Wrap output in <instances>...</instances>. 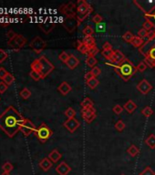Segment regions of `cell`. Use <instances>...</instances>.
I'll list each match as a JSON object with an SVG mask.
<instances>
[{
	"label": "cell",
	"instance_id": "obj_1",
	"mask_svg": "<svg viewBox=\"0 0 155 175\" xmlns=\"http://www.w3.org/2000/svg\"><path fill=\"white\" fill-rule=\"evenodd\" d=\"M25 118L12 106L0 115V129L8 137H14L20 130Z\"/></svg>",
	"mask_w": 155,
	"mask_h": 175
},
{
	"label": "cell",
	"instance_id": "obj_2",
	"mask_svg": "<svg viewBox=\"0 0 155 175\" xmlns=\"http://www.w3.org/2000/svg\"><path fill=\"white\" fill-rule=\"evenodd\" d=\"M107 66H112L116 73L120 76V78H122L124 81H128L130 80V78H131L136 72V66H133V64L127 58L126 60L119 65H114L112 63H106Z\"/></svg>",
	"mask_w": 155,
	"mask_h": 175
},
{
	"label": "cell",
	"instance_id": "obj_3",
	"mask_svg": "<svg viewBox=\"0 0 155 175\" xmlns=\"http://www.w3.org/2000/svg\"><path fill=\"white\" fill-rule=\"evenodd\" d=\"M30 67H31V70L39 73L42 78H45L47 76H49L55 68L54 65L45 56H41L38 59L34 60L31 63Z\"/></svg>",
	"mask_w": 155,
	"mask_h": 175
},
{
	"label": "cell",
	"instance_id": "obj_4",
	"mask_svg": "<svg viewBox=\"0 0 155 175\" xmlns=\"http://www.w3.org/2000/svg\"><path fill=\"white\" fill-rule=\"evenodd\" d=\"M93 11L91 6L85 0H78L77 3V19L80 23Z\"/></svg>",
	"mask_w": 155,
	"mask_h": 175
},
{
	"label": "cell",
	"instance_id": "obj_5",
	"mask_svg": "<svg viewBox=\"0 0 155 175\" xmlns=\"http://www.w3.org/2000/svg\"><path fill=\"white\" fill-rule=\"evenodd\" d=\"M36 134L37 138L39 139V141L42 143H45L50 137L52 136V130H50L46 123H41L39 128H37L36 131L34 132Z\"/></svg>",
	"mask_w": 155,
	"mask_h": 175
},
{
	"label": "cell",
	"instance_id": "obj_6",
	"mask_svg": "<svg viewBox=\"0 0 155 175\" xmlns=\"http://www.w3.org/2000/svg\"><path fill=\"white\" fill-rule=\"evenodd\" d=\"M26 44H27V39L20 34H17L13 39L8 41V45L14 49H22Z\"/></svg>",
	"mask_w": 155,
	"mask_h": 175
},
{
	"label": "cell",
	"instance_id": "obj_7",
	"mask_svg": "<svg viewBox=\"0 0 155 175\" xmlns=\"http://www.w3.org/2000/svg\"><path fill=\"white\" fill-rule=\"evenodd\" d=\"M47 46V42L45 40L41 39L40 37H36L30 43V48L33 49L36 53H40L42 52Z\"/></svg>",
	"mask_w": 155,
	"mask_h": 175
},
{
	"label": "cell",
	"instance_id": "obj_8",
	"mask_svg": "<svg viewBox=\"0 0 155 175\" xmlns=\"http://www.w3.org/2000/svg\"><path fill=\"white\" fill-rule=\"evenodd\" d=\"M37 130V128L35 127L34 123L29 120L28 119H25L22 125H21V128H20V131L25 135V136H29L31 133L35 132Z\"/></svg>",
	"mask_w": 155,
	"mask_h": 175
},
{
	"label": "cell",
	"instance_id": "obj_9",
	"mask_svg": "<svg viewBox=\"0 0 155 175\" xmlns=\"http://www.w3.org/2000/svg\"><path fill=\"white\" fill-rule=\"evenodd\" d=\"M81 115H82L83 119L87 123H90L96 118V109H94V107L88 108V109H81Z\"/></svg>",
	"mask_w": 155,
	"mask_h": 175
},
{
	"label": "cell",
	"instance_id": "obj_10",
	"mask_svg": "<svg viewBox=\"0 0 155 175\" xmlns=\"http://www.w3.org/2000/svg\"><path fill=\"white\" fill-rule=\"evenodd\" d=\"M79 125H80V123H79V121L76 118L68 119H67V120L64 122V124H63V126L65 127L68 131L71 132V133H73V132L77 130L78 128L79 127Z\"/></svg>",
	"mask_w": 155,
	"mask_h": 175
},
{
	"label": "cell",
	"instance_id": "obj_11",
	"mask_svg": "<svg viewBox=\"0 0 155 175\" xmlns=\"http://www.w3.org/2000/svg\"><path fill=\"white\" fill-rule=\"evenodd\" d=\"M137 89L142 94V95H147L152 89V86L147 79H142L138 85H137Z\"/></svg>",
	"mask_w": 155,
	"mask_h": 175
},
{
	"label": "cell",
	"instance_id": "obj_12",
	"mask_svg": "<svg viewBox=\"0 0 155 175\" xmlns=\"http://www.w3.org/2000/svg\"><path fill=\"white\" fill-rule=\"evenodd\" d=\"M62 24H63L64 28L67 29V31H68L69 33H71V32H73L75 29H77L79 22L78 21L77 18H75V19H67Z\"/></svg>",
	"mask_w": 155,
	"mask_h": 175
},
{
	"label": "cell",
	"instance_id": "obj_13",
	"mask_svg": "<svg viewBox=\"0 0 155 175\" xmlns=\"http://www.w3.org/2000/svg\"><path fill=\"white\" fill-rule=\"evenodd\" d=\"M127 59V58L123 55V53L120 51V50H114L113 51V55H112V58H111V62L112 64L114 65H119L122 62H124Z\"/></svg>",
	"mask_w": 155,
	"mask_h": 175
},
{
	"label": "cell",
	"instance_id": "obj_14",
	"mask_svg": "<svg viewBox=\"0 0 155 175\" xmlns=\"http://www.w3.org/2000/svg\"><path fill=\"white\" fill-rule=\"evenodd\" d=\"M56 172L58 175H68L71 172V168L67 162H61L57 167H56Z\"/></svg>",
	"mask_w": 155,
	"mask_h": 175
},
{
	"label": "cell",
	"instance_id": "obj_15",
	"mask_svg": "<svg viewBox=\"0 0 155 175\" xmlns=\"http://www.w3.org/2000/svg\"><path fill=\"white\" fill-rule=\"evenodd\" d=\"M39 26L45 34H49V32H51L54 29L55 23L54 22H44V23H39Z\"/></svg>",
	"mask_w": 155,
	"mask_h": 175
},
{
	"label": "cell",
	"instance_id": "obj_16",
	"mask_svg": "<svg viewBox=\"0 0 155 175\" xmlns=\"http://www.w3.org/2000/svg\"><path fill=\"white\" fill-rule=\"evenodd\" d=\"M71 89H72L71 86L68 84V82H66V81H63L58 88V90L61 93V95H63V96L68 95V93L71 91Z\"/></svg>",
	"mask_w": 155,
	"mask_h": 175
},
{
	"label": "cell",
	"instance_id": "obj_17",
	"mask_svg": "<svg viewBox=\"0 0 155 175\" xmlns=\"http://www.w3.org/2000/svg\"><path fill=\"white\" fill-rule=\"evenodd\" d=\"M53 165V162L49 160V158H44L39 162V167L44 171V172H48L49 171Z\"/></svg>",
	"mask_w": 155,
	"mask_h": 175
},
{
	"label": "cell",
	"instance_id": "obj_18",
	"mask_svg": "<svg viewBox=\"0 0 155 175\" xmlns=\"http://www.w3.org/2000/svg\"><path fill=\"white\" fill-rule=\"evenodd\" d=\"M78 64H79V60L78 59L77 57L74 56V55H69V58L66 63L68 68H70V69H74L78 66Z\"/></svg>",
	"mask_w": 155,
	"mask_h": 175
},
{
	"label": "cell",
	"instance_id": "obj_19",
	"mask_svg": "<svg viewBox=\"0 0 155 175\" xmlns=\"http://www.w3.org/2000/svg\"><path fill=\"white\" fill-rule=\"evenodd\" d=\"M59 11L67 18V19H75L77 18V13H75L74 11H70V10H68L64 5H62L60 8H59Z\"/></svg>",
	"mask_w": 155,
	"mask_h": 175
},
{
	"label": "cell",
	"instance_id": "obj_20",
	"mask_svg": "<svg viewBox=\"0 0 155 175\" xmlns=\"http://www.w3.org/2000/svg\"><path fill=\"white\" fill-rule=\"evenodd\" d=\"M123 109L126 110L128 113L131 114L132 112H134V110L137 109V105H136V103L132 99H129L126 103L124 104Z\"/></svg>",
	"mask_w": 155,
	"mask_h": 175
},
{
	"label": "cell",
	"instance_id": "obj_21",
	"mask_svg": "<svg viewBox=\"0 0 155 175\" xmlns=\"http://www.w3.org/2000/svg\"><path fill=\"white\" fill-rule=\"evenodd\" d=\"M61 157H62V154L58 151V150H53L49 154V159L53 162V163H56V162H58V161L61 159Z\"/></svg>",
	"mask_w": 155,
	"mask_h": 175
},
{
	"label": "cell",
	"instance_id": "obj_22",
	"mask_svg": "<svg viewBox=\"0 0 155 175\" xmlns=\"http://www.w3.org/2000/svg\"><path fill=\"white\" fill-rule=\"evenodd\" d=\"M82 42L87 46L88 49L93 48V47H96V41H95V39H94L92 36H87V37H84V39H83V40H82Z\"/></svg>",
	"mask_w": 155,
	"mask_h": 175
},
{
	"label": "cell",
	"instance_id": "obj_23",
	"mask_svg": "<svg viewBox=\"0 0 155 175\" xmlns=\"http://www.w3.org/2000/svg\"><path fill=\"white\" fill-rule=\"evenodd\" d=\"M77 49L78 52H80L81 54H83V55H86L88 54V48L87 46L82 42V41H80V40H78L77 41Z\"/></svg>",
	"mask_w": 155,
	"mask_h": 175
},
{
	"label": "cell",
	"instance_id": "obj_24",
	"mask_svg": "<svg viewBox=\"0 0 155 175\" xmlns=\"http://www.w3.org/2000/svg\"><path fill=\"white\" fill-rule=\"evenodd\" d=\"M133 47H135V48H138V49H140L142 46H143V44H144V41H143V39H141V38H139L138 36H134V38L132 39V41H131V43Z\"/></svg>",
	"mask_w": 155,
	"mask_h": 175
},
{
	"label": "cell",
	"instance_id": "obj_25",
	"mask_svg": "<svg viewBox=\"0 0 155 175\" xmlns=\"http://www.w3.org/2000/svg\"><path fill=\"white\" fill-rule=\"evenodd\" d=\"M145 143L147 144V146L152 149V150H154L155 149V135L154 134H151L150 136L148 137L145 140Z\"/></svg>",
	"mask_w": 155,
	"mask_h": 175
},
{
	"label": "cell",
	"instance_id": "obj_26",
	"mask_svg": "<svg viewBox=\"0 0 155 175\" xmlns=\"http://www.w3.org/2000/svg\"><path fill=\"white\" fill-rule=\"evenodd\" d=\"M127 152L129 153V155L131 156V157H136V156L140 153V150L137 148V146L132 144V145H131L128 148Z\"/></svg>",
	"mask_w": 155,
	"mask_h": 175
},
{
	"label": "cell",
	"instance_id": "obj_27",
	"mask_svg": "<svg viewBox=\"0 0 155 175\" xmlns=\"http://www.w3.org/2000/svg\"><path fill=\"white\" fill-rule=\"evenodd\" d=\"M86 65H87L88 67H89V68H94V67H96V65H97L98 63V60L96 57H90V56H88L87 58H86Z\"/></svg>",
	"mask_w": 155,
	"mask_h": 175
},
{
	"label": "cell",
	"instance_id": "obj_28",
	"mask_svg": "<svg viewBox=\"0 0 155 175\" xmlns=\"http://www.w3.org/2000/svg\"><path fill=\"white\" fill-rule=\"evenodd\" d=\"M80 106L82 107V109H88V108H92L94 106V103L93 101L89 98H85L81 103H80Z\"/></svg>",
	"mask_w": 155,
	"mask_h": 175
},
{
	"label": "cell",
	"instance_id": "obj_29",
	"mask_svg": "<svg viewBox=\"0 0 155 175\" xmlns=\"http://www.w3.org/2000/svg\"><path fill=\"white\" fill-rule=\"evenodd\" d=\"M86 83H87L88 87L90 89H94V88H96V87L99 84V80L97 78H91L90 80L87 81Z\"/></svg>",
	"mask_w": 155,
	"mask_h": 175
},
{
	"label": "cell",
	"instance_id": "obj_30",
	"mask_svg": "<svg viewBox=\"0 0 155 175\" xmlns=\"http://www.w3.org/2000/svg\"><path fill=\"white\" fill-rule=\"evenodd\" d=\"M65 116L68 118V119H73V118H75L76 116V111H75V109H73V108L71 107H68L67 109H66V111H65Z\"/></svg>",
	"mask_w": 155,
	"mask_h": 175
},
{
	"label": "cell",
	"instance_id": "obj_31",
	"mask_svg": "<svg viewBox=\"0 0 155 175\" xmlns=\"http://www.w3.org/2000/svg\"><path fill=\"white\" fill-rule=\"evenodd\" d=\"M142 114L143 116L147 117V118H148V117H151L153 114V109L150 107V106H147V107L143 108V109L142 110Z\"/></svg>",
	"mask_w": 155,
	"mask_h": 175
},
{
	"label": "cell",
	"instance_id": "obj_32",
	"mask_svg": "<svg viewBox=\"0 0 155 175\" xmlns=\"http://www.w3.org/2000/svg\"><path fill=\"white\" fill-rule=\"evenodd\" d=\"M82 33L84 34L85 37H87V36H92L93 33H94V29H93V28L91 26H86L83 29V30H82Z\"/></svg>",
	"mask_w": 155,
	"mask_h": 175
},
{
	"label": "cell",
	"instance_id": "obj_33",
	"mask_svg": "<svg viewBox=\"0 0 155 175\" xmlns=\"http://www.w3.org/2000/svg\"><path fill=\"white\" fill-rule=\"evenodd\" d=\"M134 38V36H133V34L131 32V31H127L125 34H123V36H122V39L124 41H126L128 43H131V41H132V39Z\"/></svg>",
	"mask_w": 155,
	"mask_h": 175
},
{
	"label": "cell",
	"instance_id": "obj_34",
	"mask_svg": "<svg viewBox=\"0 0 155 175\" xmlns=\"http://www.w3.org/2000/svg\"><path fill=\"white\" fill-rule=\"evenodd\" d=\"M152 28H154L155 29L154 24H153V23H152V21H151L150 19L146 20L145 22L143 23V25H142V29H146L148 32H149V31H151Z\"/></svg>",
	"mask_w": 155,
	"mask_h": 175
},
{
	"label": "cell",
	"instance_id": "obj_35",
	"mask_svg": "<svg viewBox=\"0 0 155 175\" xmlns=\"http://www.w3.org/2000/svg\"><path fill=\"white\" fill-rule=\"evenodd\" d=\"M14 80H15V78H14V76H13L11 73H8L7 76L3 79V81H4L8 86V85H11V84L14 82Z\"/></svg>",
	"mask_w": 155,
	"mask_h": 175
},
{
	"label": "cell",
	"instance_id": "obj_36",
	"mask_svg": "<svg viewBox=\"0 0 155 175\" xmlns=\"http://www.w3.org/2000/svg\"><path fill=\"white\" fill-rule=\"evenodd\" d=\"M20 96L22 97V98L24 99H28L30 96H31V92L29 88H24L21 91H20Z\"/></svg>",
	"mask_w": 155,
	"mask_h": 175
},
{
	"label": "cell",
	"instance_id": "obj_37",
	"mask_svg": "<svg viewBox=\"0 0 155 175\" xmlns=\"http://www.w3.org/2000/svg\"><path fill=\"white\" fill-rule=\"evenodd\" d=\"M125 127H126V125H125V123L123 122L122 119H119L115 123V129L118 131H122L125 129Z\"/></svg>",
	"mask_w": 155,
	"mask_h": 175
},
{
	"label": "cell",
	"instance_id": "obj_38",
	"mask_svg": "<svg viewBox=\"0 0 155 175\" xmlns=\"http://www.w3.org/2000/svg\"><path fill=\"white\" fill-rule=\"evenodd\" d=\"M113 51H114L113 49L112 50H102L101 51V55L108 60H111L112 55H113Z\"/></svg>",
	"mask_w": 155,
	"mask_h": 175
},
{
	"label": "cell",
	"instance_id": "obj_39",
	"mask_svg": "<svg viewBox=\"0 0 155 175\" xmlns=\"http://www.w3.org/2000/svg\"><path fill=\"white\" fill-rule=\"evenodd\" d=\"M143 62L146 64V66L147 67H150V68H154V64H155V61L153 59H152V58H150V57H145L144 59H143Z\"/></svg>",
	"mask_w": 155,
	"mask_h": 175
},
{
	"label": "cell",
	"instance_id": "obj_40",
	"mask_svg": "<svg viewBox=\"0 0 155 175\" xmlns=\"http://www.w3.org/2000/svg\"><path fill=\"white\" fill-rule=\"evenodd\" d=\"M58 58L63 62V63H67V61H68V59L69 58V55H68V53L66 52V51H62L60 54H59V56H58Z\"/></svg>",
	"mask_w": 155,
	"mask_h": 175
},
{
	"label": "cell",
	"instance_id": "obj_41",
	"mask_svg": "<svg viewBox=\"0 0 155 175\" xmlns=\"http://www.w3.org/2000/svg\"><path fill=\"white\" fill-rule=\"evenodd\" d=\"M99 52V49H98L97 46L96 47H93V48H90L88 49V56H90V57H96L98 53Z\"/></svg>",
	"mask_w": 155,
	"mask_h": 175
},
{
	"label": "cell",
	"instance_id": "obj_42",
	"mask_svg": "<svg viewBox=\"0 0 155 175\" xmlns=\"http://www.w3.org/2000/svg\"><path fill=\"white\" fill-rule=\"evenodd\" d=\"M29 76H30V78H32V79H34L35 81H39V80H40V79L42 78L41 75H40L39 73L36 72V71H33V70H31V71H30Z\"/></svg>",
	"mask_w": 155,
	"mask_h": 175
},
{
	"label": "cell",
	"instance_id": "obj_43",
	"mask_svg": "<svg viewBox=\"0 0 155 175\" xmlns=\"http://www.w3.org/2000/svg\"><path fill=\"white\" fill-rule=\"evenodd\" d=\"M139 175H155V172L151 167L148 166Z\"/></svg>",
	"mask_w": 155,
	"mask_h": 175
},
{
	"label": "cell",
	"instance_id": "obj_44",
	"mask_svg": "<svg viewBox=\"0 0 155 175\" xmlns=\"http://www.w3.org/2000/svg\"><path fill=\"white\" fill-rule=\"evenodd\" d=\"M102 21H103V18H102L99 14L94 15V17L92 18V22H93L94 24H96V26L99 25V24H101Z\"/></svg>",
	"mask_w": 155,
	"mask_h": 175
},
{
	"label": "cell",
	"instance_id": "obj_45",
	"mask_svg": "<svg viewBox=\"0 0 155 175\" xmlns=\"http://www.w3.org/2000/svg\"><path fill=\"white\" fill-rule=\"evenodd\" d=\"M2 169H3V171H4V172H8V173H9L10 172L14 169V167L13 165L10 163V162H6L4 165L2 166Z\"/></svg>",
	"mask_w": 155,
	"mask_h": 175
},
{
	"label": "cell",
	"instance_id": "obj_46",
	"mask_svg": "<svg viewBox=\"0 0 155 175\" xmlns=\"http://www.w3.org/2000/svg\"><path fill=\"white\" fill-rule=\"evenodd\" d=\"M90 72H91V74L93 75V77H94V78H97L98 76H99V75H100L101 70H100V68H99V67L96 66V67H94V68H91Z\"/></svg>",
	"mask_w": 155,
	"mask_h": 175
},
{
	"label": "cell",
	"instance_id": "obj_47",
	"mask_svg": "<svg viewBox=\"0 0 155 175\" xmlns=\"http://www.w3.org/2000/svg\"><path fill=\"white\" fill-rule=\"evenodd\" d=\"M146 68H147V66H146V64L143 62V61L140 62V63L138 64V66H136V69H137V71H140V72H143V71H145Z\"/></svg>",
	"mask_w": 155,
	"mask_h": 175
},
{
	"label": "cell",
	"instance_id": "obj_48",
	"mask_svg": "<svg viewBox=\"0 0 155 175\" xmlns=\"http://www.w3.org/2000/svg\"><path fill=\"white\" fill-rule=\"evenodd\" d=\"M123 107H121L120 104H116L114 107H113V109H112V110H113V112L115 113V114H117V115H120L122 111H123Z\"/></svg>",
	"mask_w": 155,
	"mask_h": 175
},
{
	"label": "cell",
	"instance_id": "obj_49",
	"mask_svg": "<svg viewBox=\"0 0 155 175\" xmlns=\"http://www.w3.org/2000/svg\"><path fill=\"white\" fill-rule=\"evenodd\" d=\"M147 35H148V31L144 29H141L139 31H138V34L137 36L141 39H144V38H147Z\"/></svg>",
	"mask_w": 155,
	"mask_h": 175
},
{
	"label": "cell",
	"instance_id": "obj_50",
	"mask_svg": "<svg viewBox=\"0 0 155 175\" xmlns=\"http://www.w3.org/2000/svg\"><path fill=\"white\" fill-rule=\"evenodd\" d=\"M8 58V53L4 49H0V63H3Z\"/></svg>",
	"mask_w": 155,
	"mask_h": 175
},
{
	"label": "cell",
	"instance_id": "obj_51",
	"mask_svg": "<svg viewBox=\"0 0 155 175\" xmlns=\"http://www.w3.org/2000/svg\"><path fill=\"white\" fill-rule=\"evenodd\" d=\"M8 86L4 82V81H1L0 82V93H4L5 91H7Z\"/></svg>",
	"mask_w": 155,
	"mask_h": 175
},
{
	"label": "cell",
	"instance_id": "obj_52",
	"mask_svg": "<svg viewBox=\"0 0 155 175\" xmlns=\"http://www.w3.org/2000/svg\"><path fill=\"white\" fill-rule=\"evenodd\" d=\"M102 50H112V46L110 45V42L106 41V42L102 45Z\"/></svg>",
	"mask_w": 155,
	"mask_h": 175
},
{
	"label": "cell",
	"instance_id": "obj_53",
	"mask_svg": "<svg viewBox=\"0 0 155 175\" xmlns=\"http://www.w3.org/2000/svg\"><path fill=\"white\" fill-rule=\"evenodd\" d=\"M64 6H65V8H66L67 9L70 10V11H73L74 8H75V4L72 3V2H68L67 4H64Z\"/></svg>",
	"mask_w": 155,
	"mask_h": 175
},
{
	"label": "cell",
	"instance_id": "obj_54",
	"mask_svg": "<svg viewBox=\"0 0 155 175\" xmlns=\"http://www.w3.org/2000/svg\"><path fill=\"white\" fill-rule=\"evenodd\" d=\"M8 73V72L5 68H0V78H1V79H4V78L7 76Z\"/></svg>",
	"mask_w": 155,
	"mask_h": 175
},
{
	"label": "cell",
	"instance_id": "obj_55",
	"mask_svg": "<svg viewBox=\"0 0 155 175\" xmlns=\"http://www.w3.org/2000/svg\"><path fill=\"white\" fill-rule=\"evenodd\" d=\"M16 35H17V34H16V33H15L13 30H9V31L7 33V35H6V36H7V38L8 39V40H10V39H13V38H14Z\"/></svg>",
	"mask_w": 155,
	"mask_h": 175
},
{
	"label": "cell",
	"instance_id": "obj_56",
	"mask_svg": "<svg viewBox=\"0 0 155 175\" xmlns=\"http://www.w3.org/2000/svg\"><path fill=\"white\" fill-rule=\"evenodd\" d=\"M96 29H97L98 32H102V31H104V30H105V25H104L103 23L99 24V25L96 26Z\"/></svg>",
	"mask_w": 155,
	"mask_h": 175
},
{
	"label": "cell",
	"instance_id": "obj_57",
	"mask_svg": "<svg viewBox=\"0 0 155 175\" xmlns=\"http://www.w3.org/2000/svg\"><path fill=\"white\" fill-rule=\"evenodd\" d=\"M94 78V77H93V75L91 74V72H90V71L87 72V73L85 74V76H84V78H85L86 82H87V81H88V80H90L91 78Z\"/></svg>",
	"mask_w": 155,
	"mask_h": 175
},
{
	"label": "cell",
	"instance_id": "obj_58",
	"mask_svg": "<svg viewBox=\"0 0 155 175\" xmlns=\"http://www.w3.org/2000/svg\"><path fill=\"white\" fill-rule=\"evenodd\" d=\"M148 57H150L152 59H153L155 61V48H153V49L150 50V52H149V54H148Z\"/></svg>",
	"mask_w": 155,
	"mask_h": 175
},
{
	"label": "cell",
	"instance_id": "obj_59",
	"mask_svg": "<svg viewBox=\"0 0 155 175\" xmlns=\"http://www.w3.org/2000/svg\"><path fill=\"white\" fill-rule=\"evenodd\" d=\"M1 175H11L10 173H8V172H3Z\"/></svg>",
	"mask_w": 155,
	"mask_h": 175
},
{
	"label": "cell",
	"instance_id": "obj_60",
	"mask_svg": "<svg viewBox=\"0 0 155 175\" xmlns=\"http://www.w3.org/2000/svg\"><path fill=\"white\" fill-rule=\"evenodd\" d=\"M120 175H125V174H120Z\"/></svg>",
	"mask_w": 155,
	"mask_h": 175
},
{
	"label": "cell",
	"instance_id": "obj_61",
	"mask_svg": "<svg viewBox=\"0 0 155 175\" xmlns=\"http://www.w3.org/2000/svg\"><path fill=\"white\" fill-rule=\"evenodd\" d=\"M154 68H155V64H154Z\"/></svg>",
	"mask_w": 155,
	"mask_h": 175
}]
</instances>
